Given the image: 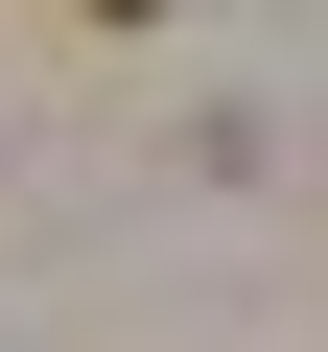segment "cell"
Listing matches in <instances>:
<instances>
[{"label":"cell","instance_id":"6da1fadb","mask_svg":"<svg viewBox=\"0 0 328 352\" xmlns=\"http://www.w3.org/2000/svg\"><path fill=\"white\" fill-rule=\"evenodd\" d=\"M94 24H164V0H94Z\"/></svg>","mask_w":328,"mask_h":352}]
</instances>
